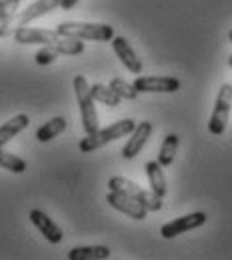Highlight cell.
I'll return each instance as SVG.
<instances>
[{"label": "cell", "mask_w": 232, "mask_h": 260, "mask_svg": "<svg viewBox=\"0 0 232 260\" xmlns=\"http://www.w3.org/2000/svg\"><path fill=\"white\" fill-rule=\"evenodd\" d=\"M134 126H136V122H134L132 118L118 120V122H114V124H110L106 128L102 130L98 128L96 132H92V134H86L78 142V148H80V152H94V150H98L102 146L110 144L112 140H118L122 136H128L134 130Z\"/></svg>", "instance_id": "obj_1"}, {"label": "cell", "mask_w": 232, "mask_h": 260, "mask_svg": "<svg viewBox=\"0 0 232 260\" xmlns=\"http://www.w3.org/2000/svg\"><path fill=\"white\" fill-rule=\"evenodd\" d=\"M74 96L80 108V118H82V128L86 134H92L98 130V112H96V100L92 98L90 84L82 74L74 76Z\"/></svg>", "instance_id": "obj_2"}, {"label": "cell", "mask_w": 232, "mask_h": 260, "mask_svg": "<svg viewBox=\"0 0 232 260\" xmlns=\"http://www.w3.org/2000/svg\"><path fill=\"white\" fill-rule=\"evenodd\" d=\"M56 32L60 36H72L94 42H108L114 38V28L110 24H100V22H60L56 26Z\"/></svg>", "instance_id": "obj_3"}, {"label": "cell", "mask_w": 232, "mask_h": 260, "mask_svg": "<svg viewBox=\"0 0 232 260\" xmlns=\"http://www.w3.org/2000/svg\"><path fill=\"white\" fill-rule=\"evenodd\" d=\"M108 188L110 190H116V192H124L128 196H134L146 210L150 212H158L162 208V198L156 196L152 190H144L140 184L132 182L130 178H124V176H112L108 180Z\"/></svg>", "instance_id": "obj_4"}, {"label": "cell", "mask_w": 232, "mask_h": 260, "mask_svg": "<svg viewBox=\"0 0 232 260\" xmlns=\"http://www.w3.org/2000/svg\"><path fill=\"white\" fill-rule=\"evenodd\" d=\"M230 108H232V86L224 82L218 88L216 102H214V110H212V116H210V122H208L210 134L220 136L226 130L228 118H230Z\"/></svg>", "instance_id": "obj_5"}, {"label": "cell", "mask_w": 232, "mask_h": 260, "mask_svg": "<svg viewBox=\"0 0 232 260\" xmlns=\"http://www.w3.org/2000/svg\"><path fill=\"white\" fill-rule=\"evenodd\" d=\"M206 222V214L204 212H190V214H184V216H178L170 222L162 224L160 228V234L162 238H176L188 230H194V228H200L202 224Z\"/></svg>", "instance_id": "obj_6"}, {"label": "cell", "mask_w": 232, "mask_h": 260, "mask_svg": "<svg viewBox=\"0 0 232 260\" xmlns=\"http://www.w3.org/2000/svg\"><path fill=\"white\" fill-rule=\"evenodd\" d=\"M106 202H108L114 210H118V212L130 216L134 220H144V218H146V212H148L134 196H128V194H124V192H116V190H110V192L106 194Z\"/></svg>", "instance_id": "obj_7"}, {"label": "cell", "mask_w": 232, "mask_h": 260, "mask_svg": "<svg viewBox=\"0 0 232 260\" xmlns=\"http://www.w3.org/2000/svg\"><path fill=\"white\" fill-rule=\"evenodd\" d=\"M136 92H176L180 88V80L174 76H136L132 82Z\"/></svg>", "instance_id": "obj_8"}, {"label": "cell", "mask_w": 232, "mask_h": 260, "mask_svg": "<svg viewBox=\"0 0 232 260\" xmlns=\"http://www.w3.org/2000/svg\"><path fill=\"white\" fill-rule=\"evenodd\" d=\"M60 38V34L56 30H48V28H30L26 26H18L14 30V40L18 44H42V46H50Z\"/></svg>", "instance_id": "obj_9"}, {"label": "cell", "mask_w": 232, "mask_h": 260, "mask_svg": "<svg viewBox=\"0 0 232 260\" xmlns=\"http://www.w3.org/2000/svg\"><path fill=\"white\" fill-rule=\"evenodd\" d=\"M154 132V126L148 122V120H144V122H140V124H136L134 130L130 132V138L126 140V144L122 146V156L126 158V160H132L136 158L138 154H140V150L144 148V144H146V140L150 138V134Z\"/></svg>", "instance_id": "obj_10"}, {"label": "cell", "mask_w": 232, "mask_h": 260, "mask_svg": "<svg viewBox=\"0 0 232 260\" xmlns=\"http://www.w3.org/2000/svg\"><path fill=\"white\" fill-rule=\"evenodd\" d=\"M30 222H32L34 226L38 228V232L50 242V244H58V242H62V230L60 226L46 214V212H42V210H38V208H34L30 210Z\"/></svg>", "instance_id": "obj_11"}, {"label": "cell", "mask_w": 232, "mask_h": 260, "mask_svg": "<svg viewBox=\"0 0 232 260\" xmlns=\"http://www.w3.org/2000/svg\"><path fill=\"white\" fill-rule=\"evenodd\" d=\"M112 48H114L118 60L126 66L128 72H132L136 76L142 72V62H140L138 54L134 52V48L128 44V40H126L124 36H114V38H112Z\"/></svg>", "instance_id": "obj_12"}, {"label": "cell", "mask_w": 232, "mask_h": 260, "mask_svg": "<svg viewBox=\"0 0 232 260\" xmlns=\"http://www.w3.org/2000/svg\"><path fill=\"white\" fill-rule=\"evenodd\" d=\"M56 8H60V0H36L30 6L24 8V12H20L18 26H26V24L34 22L36 18H40V16H44Z\"/></svg>", "instance_id": "obj_13"}, {"label": "cell", "mask_w": 232, "mask_h": 260, "mask_svg": "<svg viewBox=\"0 0 232 260\" xmlns=\"http://www.w3.org/2000/svg\"><path fill=\"white\" fill-rule=\"evenodd\" d=\"M144 170H146V178H148V184H150V190L156 196L164 198L168 192V184H166V176L162 166L158 164V160H148L144 164Z\"/></svg>", "instance_id": "obj_14"}, {"label": "cell", "mask_w": 232, "mask_h": 260, "mask_svg": "<svg viewBox=\"0 0 232 260\" xmlns=\"http://www.w3.org/2000/svg\"><path fill=\"white\" fill-rule=\"evenodd\" d=\"M28 124H30V118H28V114H16V116H12L10 120H6L2 126H0V146H6L12 138H16L22 130L28 128Z\"/></svg>", "instance_id": "obj_15"}, {"label": "cell", "mask_w": 232, "mask_h": 260, "mask_svg": "<svg viewBox=\"0 0 232 260\" xmlns=\"http://www.w3.org/2000/svg\"><path fill=\"white\" fill-rule=\"evenodd\" d=\"M70 260H104L110 258L108 246H76L68 250Z\"/></svg>", "instance_id": "obj_16"}, {"label": "cell", "mask_w": 232, "mask_h": 260, "mask_svg": "<svg viewBox=\"0 0 232 260\" xmlns=\"http://www.w3.org/2000/svg\"><path fill=\"white\" fill-rule=\"evenodd\" d=\"M64 128H67V118H62V116L50 118L48 122H44L40 128L36 130V140H38V142H50V140H54L58 134H62Z\"/></svg>", "instance_id": "obj_17"}, {"label": "cell", "mask_w": 232, "mask_h": 260, "mask_svg": "<svg viewBox=\"0 0 232 260\" xmlns=\"http://www.w3.org/2000/svg\"><path fill=\"white\" fill-rule=\"evenodd\" d=\"M60 56H78L84 52V40L72 38V36H60L54 44H50Z\"/></svg>", "instance_id": "obj_18"}, {"label": "cell", "mask_w": 232, "mask_h": 260, "mask_svg": "<svg viewBox=\"0 0 232 260\" xmlns=\"http://www.w3.org/2000/svg\"><path fill=\"white\" fill-rule=\"evenodd\" d=\"M176 150H178V136L176 134H166L164 140H162V146L158 150V164L166 168L174 162V156H176Z\"/></svg>", "instance_id": "obj_19"}, {"label": "cell", "mask_w": 232, "mask_h": 260, "mask_svg": "<svg viewBox=\"0 0 232 260\" xmlns=\"http://www.w3.org/2000/svg\"><path fill=\"white\" fill-rule=\"evenodd\" d=\"M90 92H92V98L96 100V102H102V104H106V106H110V108H116L118 104H120V96L110 88V86H106V84H92L90 86Z\"/></svg>", "instance_id": "obj_20"}, {"label": "cell", "mask_w": 232, "mask_h": 260, "mask_svg": "<svg viewBox=\"0 0 232 260\" xmlns=\"http://www.w3.org/2000/svg\"><path fill=\"white\" fill-rule=\"evenodd\" d=\"M0 168L12 172V174H22L26 172V162L20 156H14L10 152L4 150V146H0Z\"/></svg>", "instance_id": "obj_21"}, {"label": "cell", "mask_w": 232, "mask_h": 260, "mask_svg": "<svg viewBox=\"0 0 232 260\" xmlns=\"http://www.w3.org/2000/svg\"><path fill=\"white\" fill-rule=\"evenodd\" d=\"M116 94L120 98H126V100H134L136 98V88H134V84L130 82H126L124 78H120V76H114L112 80H110V84H108Z\"/></svg>", "instance_id": "obj_22"}, {"label": "cell", "mask_w": 232, "mask_h": 260, "mask_svg": "<svg viewBox=\"0 0 232 260\" xmlns=\"http://www.w3.org/2000/svg\"><path fill=\"white\" fill-rule=\"evenodd\" d=\"M58 56H60V54H58L52 46H42V48L34 54V62L38 66H48V64H52Z\"/></svg>", "instance_id": "obj_23"}, {"label": "cell", "mask_w": 232, "mask_h": 260, "mask_svg": "<svg viewBox=\"0 0 232 260\" xmlns=\"http://www.w3.org/2000/svg\"><path fill=\"white\" fill-rule=\"evenodd\" d=\"M18 6H20V0H2V12H4V18L12 22L14 14L18 12Z\"/></svg>", "instance_id": "obj_24"}, {"label": "cell", "mask_w": 232, "mask_h": 260, "mask_svg": "<svg viewBox=\"0 0 232 260\" xmlns=\"http://www.w3.org/2000/svg\"><path fill=\"white\" fill-rule=\"evenodd\" d=\"M78 2H80V0H60V8H62V10H70V8H74Z\"/></svg>", "instance_id": "obj_25"}, {"label": "cell", "mask_w": 232, "mask_h": 260, "mask_svg": "<svg viewBox=\"0 0 232 260\" xmlns=\"http://www.w3.org/2000/svg\"><path fill=\"white\" fill-rule=\"evenodd\" d=\"M0 20H6L4 18V12H2V0H0ZM6 22H10V20H6Z\"/></svg>", "instance_id": "obj_26"}, {"label": "cell", "mask_w": 232, "mask_h": 260, "mask_svg": "<svg viewBox=\"0 0 232 260\" xmlns=\"http://www.w3.org/2000/svg\"><path fill=\"white\" fill-rule=\"evenodd\" d=\"M228 64H230V68H232V56L228 58Z\"/></svg>", "instance_id": "obj_27"}, {"label": "cell", "mask_w": 232, "mask_h": 260, "mask_svg": "<svg viewBox=\"0 0 232 260\" xmlns=\"http://www.w3.org/2000/svg\"><path fill=\"white\" fill-rule=\"evenodd\" d=\"M228 38H230V42H232V30H230V32H228Z\"/></svg>", "instance_id": "obj_28"}, {"label": "cell", "mask_w": 232, "mask_h": 260, "mask_svg": "<svg viewBox=\"0 0 232 260\" xmlns=\"http://www.w3.org/2000/svg\"><path fill=\"white\" fill-rule=\"evenodd\" d=\"M230 86H232V84H230Z\"/></svg>", "instance_id": "obj_29"}]
</instances>
